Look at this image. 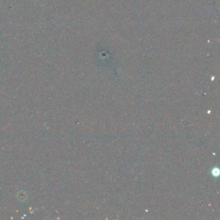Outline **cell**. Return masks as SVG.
<instances>
[{
	"label": "cell",
	"instance_id": "cell-1",
	"mask_svg": "<svg viewBox=\"0 0 220 220\" xmlns=\"http://www.w3.org/2000/svg\"><path fill=\"white\" fill-rule=\"evenodd\" d=\"M21 194H20V192L18 193V198H19V200H20V201H23V200H25V199L26 198V194H23V191H21Z\"/></svg>",
	"mask_w": 220,
	"mask_h": 220
}]
</instances>
